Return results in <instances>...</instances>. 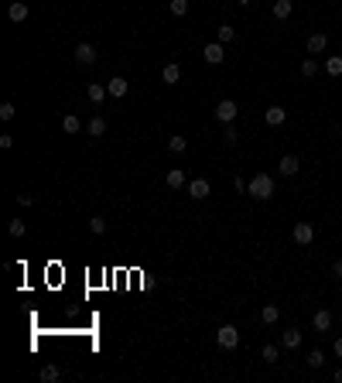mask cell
<instances>
[{
	"label": "cell",
	"instance_id": "6da1fadb",
	"mask_svg": "<svg viewBox=\"0 0 342 383\" xmlns=\"http://www.w3.org/2000/svg\"><path fill=\"white\" fill-rule=\"evenodd\" d=\"M247 192H250L253 199H260V202H267V199L274 195V178L260 171V175H253V178L247 181Z\"/></svg>",
	"mask_w": 342,
	"mask_h": 383
},
{
	"label": "cell",
	"instance_id": "7a4b0ae2",
	"mask_svg": "<svg viewBox=\"0 0 342 383\" xmlns=\"http://www.w3.org/2000/svg\"><path fill=\"white\" fill-rule=\"evenodd\" d=\"M236 113H239V106L233 100H219V106H216V120H219V124H233V120H236Z\"/></svg>",
	"mask_w": 342,
	"mask_h": 383
},
{
	"label": "cell",
	"instance_id": "3957f363",
	"mask_svg": "<svg viewBox=\"0 0 342 383\" xmlns=\"http://www.w3.org/2000/svg\"><path fill=\"white\" fill-rule=\"evenodd\" d=\"M216 342L223 346V349H233V346L239 342V328H236V325H223V328L216 332Z\"/></svg>",
	"mask_w": 342,
	"mask_h": 383
},
{
	"label": "cell",
	"instance_id": "277c9868",
	"mask_svg": "<svg viewBox=\"0 0 342 383\" xmlns=\"http://www.w3.org/2000/svg\"><path fill=\"white\" fill-rule=\"evenodd\" d=\"M291 236H295L298 247H308V243L315 240V226L311 223H295V233H291Z\"/></svg>",
	"mask_w": 342,
	"mask_h": 383
},
{
	"label": "cell",
	"instance_id": "5b68a950",
	"mask_svg": "<svg viewBox=\"0 0 342 383\" xmlns=\"http://www.w3.org/2000/svg\"><path fill=\"white\" fill-rule=\"evenodd\" d=\"M202 58L209 62V65H219V62L226 58V52H223V41H209V45L202 48Z\"/></svg>",
	"mask_w": 342,
	"mask_h": 383
},
{
	"label": "cell",
	"instance_id": "8992f818",
	"mask_svg": "<svg viewBox=\"0 0 342 383\" xmlns=\"http://www.w3.org/2000/svg\"><path fill=\"white\" fill-rule=\"evenodd\" d=\"M28 14H31V7H28L24 0H14L11 7H7V17H11L14 24H24V21H28Z\"/></svg>",
	"mask_w": 342,
	"mask_h": 383
},
{
	"label": "cell",
	"instance_id": "52a82bcc",
	"mask_svg": "<svg viewBox=\"0 0 342 383\" xmlns=\"http://www.w3.org/2000/svg\"><path fill=\"white\" fill-rule=\"evenodd\" d=\"M76 62H79V65H92V62H96V48H92L89 41L76 45Z\"/></svg>",
	"mask_w": 342,
	"mask_h": 383
},
{
	"label": "cell",
	"instance_id": "ba28073f",
	"mask_svg": "<svg viewBox=\"0 0 342 383\" xmlns=\"http://www.w3.org/2000/svg\"><path fill=\"white\" fill-rule=\"evenodd\" d=\"M209 192H212V185H209L205 178H192L188 181V195H192V199H209Z\"/></svg>",
	"mask_w": 342,
	"mask_h": 383
},
{
	"label": "cell",
	"instance_id": "9c48e42d",
	"mask_svg": "<svg viewBox=\"0 0 342 383\" xmlns=\"http://www.w3.org/2000/svg\"><path fill=\"white\" fill-rule=\"evenodd\" d=\"M161 82H164V86H178V82H182V68L175 65V62H168V65L161 68Z\"/></svg>",
	"mask_w": 342,
	"mask_h": 383
},
{
	"label": "cell",
	"instance_id": "30bf717a",
	"mask_svg": "<svg viewBox=\"0 0 342 383\" xmlns=\"http://www.w3.org/2000/svg\"><path fill=\"white\" fill-rule=\"evenodd\" d=\"M106 89H110V96H116V100H120V96H127V89H130V82H127L124 76H113V79L106 82Z\"/></svg>",
	"mask_w": 342,
	"mask_h": 383
},
{
	"label": "cell",
	"instance_id": "8fae6325",
	"mask_svg": "<svg viewBox=\"0 0 342 383\" xmlns=\"http://www.w3.org/2000/svg\"><path fill=\"white\" fill-rule=\"evenodd\" d=\"M298 168H301V161H298L295 154H284V158H281V164H277V171H281V175H287V178H291V175H298Z\"/></svg>",
	"mask_w": 342,
	"mask_h": 383
},
{
	"label": "cell",
	"instance_id": "7c38bea8",
	"mask_svg": "<svg viewBox=\"0 0 342 383\" xmlns=\"http://www.w3.org/2000/svg\"><path fill=\"white\" fill-rule=\"evenodd\" d=\"M281 346H284V349H301V332H298V328H284Z\"/></svg>",
	"mask_w": 342,
	"mask_h": 383
},
{
	"label": "cell",
	"instance_id": "4fadbf2b",
	"mask_svg": "<svg viewBox=\"0 0 342 383\" xmlns=\"http://www.w3.org/2000/svg\"><path fill=\"white\" fill-rule=\"evenodd\" d=\"M311 325L319 328V332L332 328V312H329V308H319V312H315V318H311Z\"/></svg>",
	"mask_w": 342,
	"mask_h": 383
},
{
	"label": "cell",
	"instance_id": "5bb4252c",
	"mask_svg": "<svg viewBox=\"0 0 342 383\" xmlns=\"http://www.w3.org/2000/svg\"><path fill=\"white\" fill-rule=\"evenodd\" d=\"M284 120H287L284 106H271V110H267V127H281Z\"/></svg>",
	"mask_w": 342,
	"mask_h": 383
},
{
	"label": "cell",
	"instance_id": "9a60e30c",
	"mask_svg": "<svg viewBox=\"0 0 342 383\" xmlns=\"http://www.w3.org/2000/svg\"><path fill=\"white\" fill-rule=\"evenodd\" d=\"M325 45H329V38H325V34H311V38H308V52H311V55H322Z\"/></svg>",
	"mask_w": 342,
	"mask_h": 383
},
{
	"label": "cell",
	"instance_id": "2e32d148",
	"mask_svg": "<svg viewBox=\"0 0 342 383\" xmlns=\"http://www.w3.org/2000/svg\"><path fill=\"white\" fill-rule=\"evenodd\" d=\"M281 318V312H277V304H263V312H260V322L263 325H274Z\"/></svg>",
	"mask_w": 342,
	"mask_h": 383
},
{
	"label": "cell",
	"instance_id": "e0dca14e",
	"mask_svg": "<svg viewBox=\"0 0 342 383\" xmlns=\"http://www.w3.org/2000/svg\"><path fill=\"white\" fill-rule=\"evenodd\" d=\"M86 130H89V137H103L106 134V120H103V116H92Z\"/></svg>",
	"mask_w": 342,
	"mask_h": 383
},
{
	"label": "cell",
	"instance_id": "ac0fdd59",
	"mask_svg": "<svg viewBox=\"0 0 342 383\" xmlns=\"http://www.w3.org/2000/svg\"><path fill=\"white\" fill-rule=\"evenodd\" d=\"M62 130H65V134H79V130H82L79 116H76V113H68L65 120H62Z\"/></svg>",
	"mask_w": 342,
	"mask_h": 383
},
{
	"label": "cell",
	"instance_id": "d6986e66",
	"mask_svg": "<svg viewBox=\"0 0 342 383\" xmlns=\"http://www.w3.org/2000/svg\"><path fill=\"white\" fill-rule=\"evenodd\" d=\"M106 92H110L106 86H100V82H92L89 89H86V96H89V103H103V96H106Z\"/></svg>",
	"mask_w": 342,
	"mask_h": 383
},
{
	"label": "cell",
	"instance_id": "ffe728a7",
	"mask_svg": "<svg viewBox=\"0 0 342 383\" xmlns=\"http://www.w3.org/2000/svg\"><path fill=\"white\" fill-rule=\"evenodd\" d=\"M164 181H168V188H182V185H185V171L171 168V171H168V178H164Z\"/></svg>",
	"mask_w": 342,
	"mask_h": 383
},
{
	"label": "cell",
	"instance_id": "44dd1931",
	"mask_svg": "<svg viewBox=\"0 0 342 383\" xmlns=\"http://www.w3.org/2000/svg\"><path fill=\"white\" fill-rule=\"evenodd\" d=\"M89 229H92V233H96V236H103V233L110 229V223H106L103 216H92V219H89Z\"/></svg>",
	"mask_w": 342,
	"mask_h": 383
},
{
	"label": "cell",
	"instance_id": "7402d4cb",
	"mask_svg": "<svg viewBox=\"0 0 342 383\" xmlns=\"http://www.w3.org/2000/svg\"><path fill=\"white\" fill-rule=\"evenodd\" d=\"M287 14H291V0H277V4H274V17H277V21H284Z\"/></svg>",
	"mask_w": 342,
	"mask_h": 383
},
{
	"label": "cell",
	"instance_id": "603a6c76",
	"mask_svg": "<svg viewBox=\"0 0 342 383\" xmlns=\"http://www.w3.org/2000/svg\"><path fill=\"white\" fill-rule=\"evenodd\" d=\"M185 147H188V140H185V137H168V151H171V154H182Z\"/></svg>",
	"mask_w": 342,
	"mask_h": 383
},
{
	"label": "cell",
	"instance_id": "cb8c5ba5",
	"mask_svg": "<svg viewBox=\"0 0 342 383\" xmlns=\"http://www.w3.org/2000/svg\"><path fill=\"white\" fill-rule=\"evenodd\" d=\"M41 380H45V383H55V380H58V366H55V363L41 366Z\"/></svg>",
	"mask_w": 342,
	"mask_h": 383
},
{
	"label": "cell",
	"instance_id": "d4e9b609",
	"mask_svg": "<svg viewBox=\"0 0 342 383\" xmlns=\"http://www.w3.org/2000/svg\"><path fill=\"white\" fill-rule=\"evenodd\" d=\"M301 76H305V79H315V76H319V62H315V58H308L305 65H301Z\"/></svg>",
	"mask_w": 342,
	"mask_h": 383
},
{
	"label": "cell",
	"instance_id": "484cf974",
	"mask_svg": "<svg viewBox=\"0 0 342 383\" xmlns=\"http://www.w3.org/2000/svg\"><path fill=\"white\" fill-rule=\"evenodd\" d=\"M168 7H171V14H175V17H185V14H188V0H171Z\"/></svg>",
	"mask_w": 342,
	"mask_h": 383
},
{
	"label": "cell",
	"instance_id": "4316f807",
	"mask_svg": "<svg viewBox=\"0 0 342 383\" xmlns=\"http://www.w3.org/2000/svg\"><path fill=\"white\" fill-rule=\"evenodd\" d=\"M216 38H219V41H223V45H226V41H233V38H236V31H233V28H229V24H219Z\"/></svg>",
	"mask_w": 342,
	"mask_h": 383
},
{
	"label": "cell",
	"instance_id": "83f0119b",
	"mask_svg": "<svg viewBox=\"0 0 342 383\" xmlns=\"http://www.w3.org/2000/svg\"><path fill=\"white\" fill-rule=\"evenodd\" d=\"M322 363H325V352H322V349H311V352H308V366H311V370H319Z\"/></svg>",
	"mask_w": 342,
	"mask_h": 383
},
{
	"label": "cell",
	"instance_id": "f1b7e54d",
	"mask_svg": "<svg viewBox=\"0 0 342 383\" xmlns=\"http://www.w3.org/2000/svg\"><path fill=\"white\" fill-rule=\"evenodd\" d=\"M14 113H17V106H14L11 100H7V103H0V120H14Z\"/></svg>",
	"mask_w": 342,
	"mask_h": 383
},
{
	"label": "cell",
	"instance_id": "f546056e",
	"mask_svg": "<svg viewBox=\"0 0 342 383\" xmlns=\"http://www.w3.org/2000/svg\"><path fill=\"white\" fill-rule=\"evenodd\" d=\"M7 233H11V236H24V233H28V226H24V219H14V223L7 226Z\"/></svg>",
	"mask_w": 342,
	"mask_h": 383
},
{
	"label": "cell",
	"instance_id": "4dcf8cb0",
	"mask_svg": "<svg viewBox=\"0 0 342 383\" xmlns=\"http://www.w3.org/2000/svg\"><path fill=\"white\" fill-rule=\"evenodd\" d=\"M260 356H263L267 363H277V360H281V349H277V346H263Z\"/></svg>",
	"mask_w": 342,
	"mask_h": 383
},
{
	"label": "cell",
	"instance_id": "1f68e13d",
	"mask_svg": "<svg viewBox=\"0 0 342 383\" xmlns=\"http://www.w3.org/2000/svg\"><path fill=\"white\" fill-rule=\"evenodd\" d=\"M325 72H329V76H342V58H329V62H325Z\"/></svg>",
	"mask_w": 342,
	"mask_h": 383
},
{
	"label": "cell",
	"instance_id": "d6a6232c",
	"mask_svg": "<svg viewBox=\"0 0 342 383\" xmlns=\"http://www.w3.org/2000/svg\"><path fill=\"white\" fill-rule=\"evenodd\" d=\"M223 140H226L229 147L236 144V130H233V124H226V127H223Z\"/></svg>",
	"mask_w": 342,
	"mask_h": 383
},
{
	"label": "cell",
	"instance_id": "836d02e7",
	"mask_svg": "<svg viewBox=\"0 0 342 383\" xmlns=\"http://www.w3.org/2000/svg\"><path fill=\"white\" fill-rule=\"evenodd\" d=\"M34 202V199H31V195H28V192H21V195H17V205H21V209H28V205H31Z\"/></svg>",
	"mask_w": 342,
	"mask_h": 383
},
{
	"label": "cell",
	"instance_id": "e575fe53",
	"mask_svg": "<svg viewBox=\"0 0 342 383\" xmlns=\"http://www.w3.org/2000/svg\"><path fill=\"white\" fill-rule=\"evenodd\" d=\"M332 277H335V281H342V260H335V264H332Z\"/></svg>",
	"mask_w": 342,
	"mask_h": 383
},
{
	"label": "cell",
	"instance_id": "d590c367",
	"mask_svg": "<svg viewBox=\"0 0 342 383\" xmlns=\"http://www.w3.org/2000/svg\"><path fill=\"white\" fill-rule=\"evenodd\" d=\"M0 147H4V151H7V147H14V137H11V134H0Z\"/></svg>",
	"mask_w": 342,
	"mask_h": 383
},
{
	"label": "cell",
	"instance_id": "8d00e7d4",
	"mask_svg": "<svg viewBox=\"0 0 342 383\" xmlns=\"http://www.w3.org/2000/svg\"><path fill=\"white\" fill-rule=\"evenodd\" d=\"M332 349H335V356H339V360H342V336L335 339V346H332Z\"/></svg>",
	"mask_w": 342,
	"mask_h": 383
},
{
	"label": "cell",
	"instance_id": "74e56055",
	"mask_svg": "<svg viewBox=\"0 0 342 383\" xmlns=\"http://www.w3.org/2000/svg\"><path fill=\"white\" fill-rule=\"evenodd\" d=\"M335 380H339V383H342V370H335Z\"/></svg>",
	"mask_w": 342,
	"mask_h": 383
},
{
	"label": "cell",
	"instance_id": "f35d334b",
	"mask_svg": "<svg viewBox=\"0 0 342 383\" xmlns=\"http://www.w3.org/2000/svg\"><path fill=\"white\" fill-rule=\"evenodd\" d=\"M239 4H243V7H247V4H250V0H239Z\"/></svg>",
	"mask_w": 342,
	"mask_h": 383
},
{
	"label": "cell",
	"instance_id": "ab89813d",
	"mask_svg": "<svg viewBox=\"0 0 342 383\" xmlns=\"http://www.w3.org/2000/svg\"><path fill=\"white\" fill-rule=\"evenodd\" d=\"M339 301H342V298H339Z\"/></svg>",
	"mask_w": 342,
	"mask_h": 383
}]
</instances>
